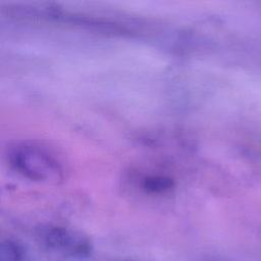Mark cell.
Returning a JSON list of instances; mask_svg holds the SVG:
<instances>
[{"label": "cell", "mask_w": 261, "mask_h": 261, "mask_svg": "<svg viewBox=\"0 0 261 261\" xmlns=\"http://www.w3.org/2000/svg\"><path fill=\"white\" fill-rule=\"evenodd\" d=\"M12 167L23 176L37 181L57 182L62 178L59 162L40 147L18 144L8 153Z\"/></svg>", "instance_id": "1"}, {"label": "cell", "mask_w": 261, "mask_h": 261, "mask_svg": "<svg viewBox=\"0 0 261 261\" xmlns=\"http://www.w3.org/2000/svg\"><path fill=\"white\" fill-rule=\"evenodd\" d=\"M43 242L47 248L70 257H88L92 252V245L86 237L62 226L47 228L43 232Z\"/></svg>", "instance_id": "2"}, {"label": "cell", "mask_w": 261, "mask_h": 261, "mask_svg": "<svg viewBox=\"0 0 261 261\" xmlns=\"http://www.w3.org/2000/svg\"><path fill=\"white\" fill-rule=\"evenodd\" d=\"M172 186L173 181L170 177L161 175L148 176L143 182V188L150 193H162L171 189Z\"/></svg>", "instance_id": "3"}, {"label": "cell", "mask_w": 261, "mask_h": 261, "mask_svg": "<svg viewBox=\"0 0 261 261\" xmlns=\"http://www.w3.org/2000/svg\"><path fill=\"white\" fill-rule=\"evenodd\" d=\"M22 250L20 246L11 241L6 240L0 246V261H21Z\"/></svg>", "instance_id": "4"}]
</instances>
